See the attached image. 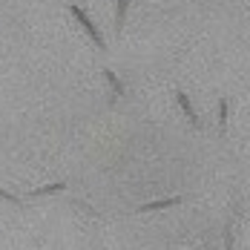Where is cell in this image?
Listing matches in <instances>:
<instances>
[{
    "label": "cell",
    "mask_w": 250,
    "mask_h": 250,
    "mask_svg": "<svg viewBox=\"0 0 250 250\" xmlns=\"http://www.w3.org/2000/svg\"><path fill=\"white\" fill-rule=\"evenodd\" d=\"M69 15H72V18H75L78 23L83 26V32H86V35L92 38V43H95L98 49H106V43H104V35L98 32V26H95L92 21H89V15H86V12H83L81 6H75V3H69Z\"/></svg>",
    "instance_id": "cell-1"
},
{
    "label": "cell",
    "mask_w": 250,
    "mask_h": 250,
    "mask_svg": "<svg viewBox=\"0 0 250 250\" xmlns=\"http://www.w3.org/2000/svg\"><path fill=\"white\" fill-rule=\"evenodd\" d=\"M175 101H178V106H181V112L187 115V121L193 124V129H201V121H199V115H196V109H193V104H190V98H187V92H175Z\"/></svg>",
    "instance_id": "cell-2"
},
{
    "label": "cell",
    "mask_w": 250,
    "mask_h": 250,
    "mask_svg": "<svg viewBox=\"0 0 250 250\" xmlns=\"http://www.w3.org/2000/svg\"><path fill=\"white\" fill-rule=\"evenodd\" d=\"M181 196H173V199H161V201H150V204H141L138 210L141 213H150V210H164V207H175V204H181Z\"/></svg>",
    "instance_id": "cell-3"
},
{
    "label": "cell",
    "mask_w": 250,
    "mask_h": 250,
    "mask_svg": "<svg viewBox=\"0 0 250 250\" xmlns=\"http://www.w3.org/2000/svg\"><path fill=\"white\" fill-rule=\"evenodd\" d=\"M126 9H129V0H118V6H115V35H121V32H124Z\"/></svg>",
    "instance_id": "cell-4"
},
{
    "label": "cell",
    "mask_w": 250,
    "mask_h": 250,
    "mask_svg": "<svg viewBox=\"0 0 250 250\" xmlns=\"http://www.w3.org/2000/svg\"><path fill=\"white\" fill-rule=\"evenodd\" d=\"M104 78H106V83L112 86V104H115V98H118V95H124V83L118 81V75H115L112 69H104Z\"/></svg>",
    "instance_id": "cell-5"
},
{
    "label": "cell",
    "mask_w": 250,
    "mask_h": 250,
    "mask_svg": "<svg viewBox=\"0 0 250 250\" xmlns=\"http://www.w3.org/2000/svg\"><path fill=\"white\" fill-rule=\"evenodd\" d=\"M63 187H66V184H63V181H58V184H46V187H38V190H32L29 196H32V199H35V196H49V193H61Z\"/></svg>",
    "instance_id": "cell-6"
},
{
    "label": "cell",
    "mask_w": 250,
    "mask_h": 250,
    "mask_svg": "<svg viewBox=\"0 0 250 250\" xmlns=\"http://www.w3.org/2000/svg\"><path fill=\"white\" fill-rule=\"evenodd\" d=\"M219 132L222 135L227 132V101L225 98L219 101Z\"/></svg>",
    "instance_id": "cell-7"
},
{
    "label": "cell",
    "mask_w": 250,
    "mask_h": 250,
    "mask_svg": "<svg viewBox=\"0 0 250 250\" xmlns=\"http://www.w3.org/2000/svg\"><path fill=\"white\" fill-rule=\"evenodd\" d=\"M225 250H233V222L230 219L225 225Z\"/></svg>",
    "instance_id": "cell-8"
},
{
    "label": "cell",
    "mask_w": 250,
    "mask_h": 250,
    "mask_svg": "<svg viewBox=\"0 0 250 250\" xmlns=\"http://www.w3.org/2000/svg\"><path fill=\"white\" fill-rule=\"evenodd\" d=\"M0 196H3V199H6V201H15V204L21 201V199H18V196H12V193H6V190H0Z\"/></svg>",
    "instance_id": "cell-9"
}]
</instances>
